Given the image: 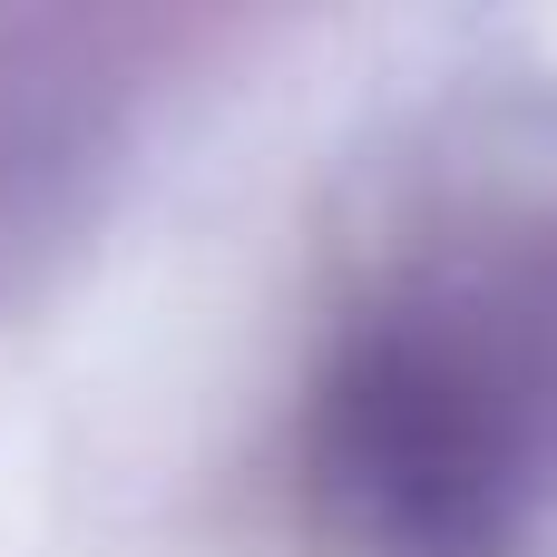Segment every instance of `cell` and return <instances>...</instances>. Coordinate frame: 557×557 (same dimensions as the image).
<instances>
[{
    "label": "cell",
    "mask_w": 557,
    "mask_h": 557,
    "mask_svg": "<svg viewBox=\"0 0 557 557\" xmlns=\"http://www.w3.org/2000/svg\"><path fill=\"white\" fill-rule=\"evenodd\" d=\"M313 460L372 557H519L557 499V343L480 294L372 323L323 382Z\"/></svg>",
    "instance_id": "1"
}]
</instances>
